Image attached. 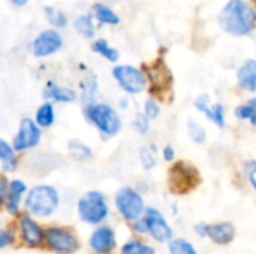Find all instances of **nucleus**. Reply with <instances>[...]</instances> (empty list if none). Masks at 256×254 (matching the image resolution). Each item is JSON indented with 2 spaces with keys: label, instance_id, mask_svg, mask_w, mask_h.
<instances>
[{
  "label": "nucleus",
  "instance_id": "obj_3",
  "mask_svg": "<svg viewBox=\"0 0 256 254\" xmlns=\"http://www.w3.org/2000/svg\"><path fill=\"white\" fill-rule=\"evenodd\" d=\"M87 117L105 135H116L118 133L122 127L118 114L110 105H105V103L92 105L87 109Z\"/></svg>",
  "mask_w": 256,
  "mask_h": 254
},
{
  "label": "nucleus",
  "instance_id": "obj_23",
  "mask_svg": "<svg viewBox=\"0 0 256 254\" xmlns=\"http://www.w3.org/2000/svg\"><path fill=\"white\" fill-rule=\"evenodd\" d=\"M52 121H54V108L51 103H44L36 112V123L38 126L48 127L52 124Z\"/></svg>",
  "mask_w": 256,
  "mask_h": 254
},
{
  "label": "nucleus",
  "instance_id": "obj_12",
  "mask_svg": "<svg viewBox=\"0 0 256 254\" xmlns=\"http://www.w3.org/2000/svg\"><path fill=\"white\" fill-rule=\"evenodd\" d=\"M146 222L148 226V231L152 232L153 238L158 240L159 243H165L172 237V231L162 217V214L156 210H147L146 214Z\"/></svg>",
  "mask_w": 256,
  "mask_h": 254
},
{
  "label": "nucleus",
  "instance_id": "obj_16",
  "mask_svg": "<svg viewBox=\"0 0 256 254\" xmlns=\"http://www.w3.org/2000/svg\"><path fill=\"white\" fill-rule=\"evenodd\" d=\"M21 232H22V240L28 246H38L44 238L40 228L28 217L21 219Z\"/></svg>",
  "mask_w": 256,
  "mask_h": 254
},
{
  "label": "nucleus",
  "instance_id": "obj_36",
  "mask_svg": "<svg viewBox=\"0 0 256 254\" xmlns=\"http://www.w3.org/2000/svg\"><path fill=\"white\" fill-rule=\"evenodd\" d=\"M164 157H165V160H172V159H174V150H172L171 147H165V150H164Z\"/></svg>",
  "mask_w": 256,
  "mask_h": 254
},
{
  "label": "nucleus",
  "instance_id": "obj_28",
  "mask_svg": "<svg viewBox=\"0 0 256 254\" xmlns=\"http://www.w3.org/2000/svg\"><path fill=\"white\" fill-rule=\"evenodd\" d=\"M122 254H154V250L142 243H138V241H132V243H128L123 250Z\"/></svg>",
  "mask_w": 256,
  "mask_h": 254
},
{
  "label": "nucleus",
  "instance_id": "obj_14",
  "mask_svg": "<svg viewBox=\"0 0 256 254\" xmlns=\"http://www.w3.org/2000/svg\"><path fill=\"white\" fill-rule=\"evenodd\" d=\"M195 106L201 111V112H206L207 117L216 123L218 126L224 127L225 124V117H224V106L220 103H216V105H210V97L207 94H202L196 99L195 102Z\"/></svg>",
  "mask_w": 256,
  "mask_h": 254
},
{
  "label": "nucleus",
  "instance_id": "obj_13",
  "mask_svg": "<svg viewBox=\"0 0 256 254\" xmlns=\"http://www.w3.org/2000/svg\"><path fill=\"white\" fill-rule=\"evenodd\" d=\"M90 246L96 253H108L116 247V237L114 232L110 228H100L98 229L92 238Z\"/></svg>",
  "mask_w": 256,
  "mask_h": 254
},
{
  "label": "nucleus",
  "instance_id": "obj_27",
  "mask_svg": "<svg viewBox=\"0 0 256 254\" xmlns=\"http://www.w3.org/2000/svg\"><path fill=\"white\" fill-rule=\"evenodd\" d=\"M170 253L171 254H198L195 252V249L192 247L190 243H188L186 240H174L170 244Z\"/></svg>",
  "mask_w": 256,
  "mask_h": 254
},
{
  "label": "nucleus",
  "instance_id": "obj_21",
  "mask_svg": "<svg viewBox=\"0 0 256 254\" xmlns=\"http://www.w3.org/2000/svg\"><path fill=\"white\" fill-rule=\"evenodd\" d=\"M74 25H75L76 31L81 36H84L87 39H90V37L94 36V25H93V21H92V16L90 15H81V16H78L75 19Z\"/></svg>",
  "mask_w": 256,
  "mask_h": 254
},
{
  "label": "nucleus",
  "instance_id": "obj_34",
  "mask_svg": "<svg viewBox=\"0 0 256 254\" xmlns=\"http://www.w3.org/2000/svg\"><path fill=\"white\" fill-rule=\"evenodd\" d=\"M248 178H249L250 184L256 189V162H250L248 165Z\"/></svg>",
  "mask_w": 256,
  "mask_h": 254
},
{
  "label": "nucleus",
  "instance_id": "obj_10",
  "mask_svg": "<svg viewBox=\"0 0 256 254\" xmlns=\"http://www.w3.org/2000/svg\"><path fill=\"white\" fill-rule=\"evenodd\" d=\"M62 43V36L56 30H45L33 40L32 51L36 57H46L60 49Z\"/></svg>",
  "mask_w": 256,
  "mask_h": 254
},
{
  "label": "nucleus",
  "instance_id": "obj_19",
  "mask_svg": "<svg viewBox=\"0 0 256 254\" xmlns=\"http://www.w3.org/2000/svg\"><path fill=\"white\" fill-rule=\"evenodd\" d=\"M0 159L4 171H14L16 166V157L12 147L6 141H0Z\"/></svg>",
  "mask_w": 256,
  "mask_h": 254
},
{
  "label": "nucleus",
  "instance_id": "obj_15",
  "mask_svg": "<svg viewBox=\"0 0 256 254\" xmlns=\"http://www.w3.org/2000/svg\"><path fill=\"white\" fill-rule=\"evenodd\" d=\"M237 78L240 85L244 90L256 91V61L248 60L237 72Z\"/></svg>",
  "mask_w": 256,
  "mask_h": 254
},
{
  "label": "nucleus",
  "instance_id": "obj_17",
  "mask_svg": "<svg viewBox=\"0 0 256 254\" xmlns=\"http://www.w3.org/2000/svg\"><path fill=\"white\" fill-rule=\"evenodd\" d=\"M26 192V184L15 180L9 184V190H8V211L10 214H16L18 213V205H20V199L22 196V193Z\"/></svg>",
  "mask_w": 256,
  "mask_h": 254
},
{
  "label": "nucleus",
  "instance_id": "obj_8",
  "mask_svg": "<svg viewBox=\"0 0 256 254\" xmlns=\"http://www.w3.org/2000/svg\"><path fill=\"white\" fill-rule=\"evenodd\" d=\"M46 243L48 246L56 252L60 254H70L74 253L78 249V243L75 240V237H72L69 232L63 231V229H48L45 234Z\"/></svg>",
  "mask_w": 256,
  "mask_h": 254
},
{
  "label": "nucleus",
  "instance_id": "obj_11",
  "mask_svg": "<svg viewBox=\"0 0 256 254\" xmlns=\"http://www.w3.org/2000/svg\"><path fill=\"white\" fill-rule=\"evenodd\" d=\"M195 231L200 237H208L212 238L213 243L220 244V246L231 243L234 238V228L230 223H220V225H213V226L200 223L195 228Z\"/></svg>",
  "mask_w": 256,
  "mask_h": 254
},
{
  "label": "nucleus",
  "instance_id": "obj_18",
  "mask_svg": "<svg viewBox=\"0 0 256 254\" xmlns=\"http://www.w3.org/2000/svg\"><path fill=\"white\" fill-rule=\"evenodd\" d=\"M45 96L51 97L54 100H58V102H74L75 97H76L74 90H69V88H64V87H58V85H54V84H51L46 88Z\"/></svg>",
  "mask_w": 256,
  "mask_h": 254
},
{
  "label": "nucleus",
  "instance_id": "obj_26",
  "mask_svg": "<svg viewBox=\"0 0 256 254\" xmlns=\"http://www.w3.org/2000/svg\"><path fill=\"white\" fill-rule=\"evenodd\" d=\"M69 151H70V156L75 159V160H84V159H88L92 156V151L88 147H86L84 144L78 142V141H72L69 144Z\"/></svg>",
  "mask_w": 256,
  "mask_h": 254
},
{
  "label": "nucleus",
  "instance_id": "obj_32",
  "mask_svg": "<svg viewBox=\"0 0 256 254\" xmlns=\"http://www.w3.org/2000/svg\"><path fill=\"white\" fill-rule=\"evenodd\" d=\"M134 129L138 133H146L148 130V121H147V118H144V115H136V118L134 120Z\"/></svg>",
  "mask_w": 256,
  "mask_h": 254
},
{
  "label": "nucleus",
  "instance_id": "obj_22",
  "mask_svg": "<svg viewBox=\"0 0 256 254\" xmlns=\"http://www.w3.org/2000/svg\"><path fill=\"white\" fill-rule=\"evenodd\" d=\"M93 51L99 52L100 55H104L108 61H117L118 60V52L116 48H112L106 40L99 39L93 43Z\"/></svg>",
  "mask_w": 256,
  "mask_h": 254
},
{
  "label": "nucleus",
  "instance_id": "obj_29",
  "mask_svg": "<svg viewBox=\"0 0 256 254\" xmlns=\"http://www.w3.org/2000/svg\"><path fill=\"white\" fill-rule=\"evenodd\" d=\"M188 130H189V136L194 142L196 144H202L206 141V130L204 127H201L196 121L189 120L188 123Z\"/></svg>",
  "mask_w": 256,
  "mask_h": 254
},
{
  "label": "nucleus",
  "instance_id": "obj_20",
  "mask_svg": "<svg viewBox=\"0 0 256 254\" xmlns=\"http://www.w3.org/2000/svg\"><path fill=\"white\" fill-rule=\"evenodd\" d=\"M93 13L94 16L100 21V22H105V24H118L120 22V18L117 16V13L110 9L108 6H104V4H94L93 6Z\"/></svg>",
  "mask_w": 256,
  "mask_h": 254
},
{
  "label": "nucleus",
  "instance_id": "obj_33",
  "mask_svg": "<svg viewBox=\"0 0 256 254\" xmlns=\"http://www.w3.org/2000/svg\"><path fill=\"white\" fill-rule=\"evenodd\" d=\"M141 162H142L146 169H152L154 166V157H153V154L147 148L141 150Z\"/></svg>",
  "mask_w": 256,
  "mask_h": 254
},
{
  "label": "nucleus",
  "instance_id": "obj_2",
  "mask_svg": "<svg viewBox=\"0 0 256 254\" xmlns=\"http://www.w3.org/2000/svg\"><path fill=\"white\" fill-rule=\"evenodd\" d=\"M26 205L33 214L45 217V216L52 214L54 210L57 208L58 195L56 189L50 186H38L28 193Z\"/></svg>",
  "mask_w": 256,
  "mask_h": 254
},
{
  "label": "nucleus",
  "instance_id": "obj_4",
  "mask_svg": "<svg viewBox=\"0 0 256 254\" xmlns=\"http://www.w3.org/2000/svg\"><path fill=\"white\" fill-rule=\"evenodd\" d=\"M78 213L82 222L96 225L108 216V207L99 192H88L80 199Z\"/></svg>",
  "mask_w": 256,
  "mask_h": 254
},
{
  "label": "nucleus",
  "instance_id": "obj_5",
  "mask_svg": "<svg viewBox=\"0 0 256 254\" xmlns=\"http://www.w3.org/2000/svg\"><path fill=\"white\" fill-rule=\"evenodd\" d=\"M114 78L120 84V87L132 94L141 93L146 88V76L141 70L132 66H117L112 70Z\"/></svg>",
  "mask_w": 256,
  "mask_h": 254
},
{
  "label": "nucleus",
  "instance_id": "obj_35",
  "mask_svg": "<svg viewBox=\"0 0 256 254\" xmlns=\"http://www.w3.org/2000/svg\"><path fill=\"white\" fill-rule=\"evenodd\" d=\"M10 240H12V238L9 237V234L3 231V232H2V235H0V247H2V249H4V247L8 246V243H9Z\"/></svg>",
  "mask_w": 256,
  "mask_h": 254
},
{
  "label": "nucleus",
  "instance_id": "obj_7",
  "mask_svg": "<svg viewBox=\"0 0 256 254\" xmlns=\"http://www.w3.org/2000/svg\"><path fill=\"white\" fill-rule=\"evenodd\" d=\"M198 183V174L195 168L188 166L184 163H178L171 169L170 174V186L176 193H186L195 187Z\"/></svg>",
  "mask_w": 256,
  "mask_h": 254
},
{
  "label": "nucleus",
  "instance_id": "obj_6",
  "mask_svg": "<svg viewBox=\"0 0 256 254\" xmlns=\"http://www.w3.org/2000/svg\"><path fill=\"white\" fill-rule=\"evenodd\" d=\"M116 205L118 211L122 213V216L130 222L136 220L144 211V204H142L141 196L129 187H124L117 193Z\"/></svg>",
  "mask_w": 256,
  "mask_h": 254
},
{
  "label": "nucleus",
  "instance_id": "obj_31",
  "mask_svg": "<svg viewBox=\"0 0 256 254\" xmlns=\"http://www.w3.org/2000/svg\"><path fill=\"white\" fill-rule=\"evenodd\" d=\"M144 112H146V115H147L148 118H156V117L159 115V106H158V103H156L154 100L148 99V100L146 102Z\"/></svg>",
  "mask_w": 256,
  "mask_h": 254
},
{
  "label": "nucleus",
  "instance_id": "obj_37",
  "mask_svg": "<svg viewBox=\"0 0 256 254\" xmlns=\"http://www.w3.org/2000/svg\"><path fill=\"white\" fill-rule=\"evenodd\" d=\"M14 4H16V6H22V4H26L27 3V0H10Z\"/></svg>",
  "mask_w": 256,
  "mask_h": 254
},
{
  "label": "nucleus",
  "instance_id": "obj_9",
  "mask_svg": "<svg viewBox=\"0 0 256 254\" xmlns=\"http://www.w3.org/2000/svg\"><path fill=\"white\" fill-rule=\"evenodd\" d=\"M36 124L38 123L32 121L30 118H24L21 121L20 130L14 139V148L16 151H22V150L38 145V142L40 139V130Z\"/></svg>",
  "mask_w": 256,
  "mask_h": 254
},
{
  "label": "nucleus",
  "instance_id": "obj_1",
  "mask_svg": "<svg viewBox=\"0 0 256 254\" xmlns=\"http://www.w3.org/2000/svg\"><path fill=\"white\" fill-rule=\"evenodd\" d=\"M256 22V13L244 0H231L219 13L220 27L234 36L248 34Z\"/></svg>",
  "mask_w": 256,
  "mask_h": 254
},
{
  "label": "nucleus",
  "instance_id": "obj_25",
  "mask_svg": "<svg viewBox=\"0 0 256 254\" xmlns=\"http://www.w3.org/2000/svg\"><path fill=\"white\" fill-rule=\"evenodd\" d=\"M45 13H46L48 21H50L52 25H56V27H64V25H66V22H68L66 15H64L62 10H58V9L52 7V6L45 7Z\"/></svg>",
  "mask_w": 256,
  "mask_h": 254
},
{
  "label": "nucleus",
  "instance_id": "obj_24",
  "mask_svg": "<svg viewBox=\"0 0 256 254\" xmlns=\"http://www.w3.org/2000/svg\"><path fill=\"white\" fill-rule=\"evenodd\" d=\"M236 115L242 120H250V123L256 126V99L249 100L243 106H238L236 109Z\"/></svg>",
  "mask_w": 256,
  "mask_h": 254
},
{
  "label": "nucleus",
  "instance_id": "obj_30",
  "mask_svg": "<svg viewBox=\"0 0 256 254\" xmlns=\"http://www.w3.org/2000/svg\"><path fill=\"white\" fill-rule=\"evenodd\" d=\"M96 90H98V84H96L94 79L86 81V84H84V91H82V102L90 103V102L93 100V96H94Z\"/></svg>",
  "mask_w": 256,
  "mask_h": 254
}]
</instances>
